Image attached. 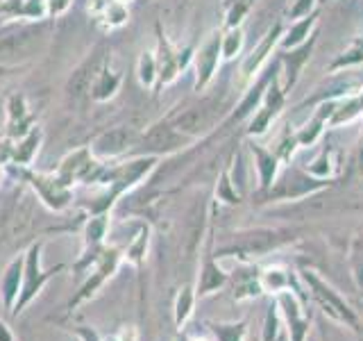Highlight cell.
Wrapping results in <instances>:
<instances>
[{"label":"cell","mask_w":363,"mask_h":341,"mask_svg":"<svg viewBox=\"0 0 363 341\" xmlns=\"http://www.w3.org/2000/svg\"><path fill=\"white\" fill-rule=\"evenodd\" d=\"M64 266H57V269H50V271H41V244H34L28 255H26V264H23V287H21V293H18V301L14 305V310H11V316H18L26 307L37 298L41 293V289L45 287V282H48L55 273H60Z\"/></svg>","instance_id":"cell-1"},{"label":"cell","mask_w":363,"mask_h":341,"mask_svg":"<svg viewBox=\"0 0 363 341\" xmlns=\"http://www.w3.org/2000/svg\"><path fill=\"white\" fill-rule=\"evenodd\" d=\"M118 261H121V255L116 253V250H105V253L100 255V261H98V266L94 271V276H91L82 287H79V291L73 296V301L68 303V307H77V305H82L86 303L89 298H94V296L98 293V289L105 284L113 273H116L118 269Z\"/></svg>","instance_id":"cell-2"},{"label":"cell","mask_w":363,"mask_h":341,"mask_svg":"<svg viewBox=\"0 0 363 341\" xmlns=\"http://www.w3.org/2000/svg\"><path fill=\"white\" fill-rule=\"evenodd\" d=\"M306 282L313 287V293H315V298L320 301V305L325 307V310L332 314L334 318H338V321H347V323H354V314H352L350 307L338 298V293L332 291L327 287V284L323 280H318L313 273H306Z\"/></svg>","instance_id":"cell-3"},{"label":"cell","mask_w":363,"mask_h":341,"mask_svg":"<svg viewBox=\"0 0 363 341\" xmlns=\"http://www.w3.org/2000/svg\"><path fill=\"white\" fill-rule=\"evenodd\" d=\"M39 32H21L0 41V62H14L18 57L30 55L39 45Z\"/></svg>","instance_id":"cell-4"},{"label":"cell","mask_w":363,"mask_h":341,"mask_svg":"<svg viewBox=\"0 0 363 341\" xmlns=\"http://www.w3.org/2000/svg\"><path fill=\"white\" fill-rule=\"evenodd\" d=\"M23 264H26V259H14L5 269V276L0 280V296H3L5 310H9V312L14 310L21 287H23Z\"/></svg>","instance_id":"cell-5"},{"label":"cell","mask_w":363,"mask_h":341,"mask_svg":"<svg viewBox=\"0 0 363 341\" xmlns=\"http://www.w3.org/2000/svg\"><path fill=\"white\" fill-rule=\"evenodd\" d=\"M279 305L289 316V323H291V330H293V341H302L304 335H306V330H309V323H306V318H304V314L300 310L298 301H295L291 293H281Z\"/></svg>","instance_id":"cell-6"},{"label":"cell","mask_w":363,"mask_h":341,"mask_svg":"<svg viewBox=\"0 0 363 341\" xmlns=\"http://www.w3.org/2000/svg\"><path fill=\"white\" fill-rule=\"evenodd\" d=\"M193 305H196V293H193L191 287H184L177 293V301H175V325L177 328H184V323L191 318Z\"/></svg>","instance_id":"cell-7"},{"label":"cell","mask_w":363,"mask_h":341,"mask_svg":"<svg viewBox=\"0 0 363 341\" xmlns=\"http://www.w3.org/2000/svg\"><path fill=\"white\" fill-rule=\"evenodd\" d=\"M128 132L125 130H111L109 134H105L102 139L98 141V151L100 153H105V155H113V153H118L125 148V144H128Z\"/></svg>","instance_id":"cell-8"},{"label":"cell","mask_w":363,"mask_h":341,"mask_svg":"<svg viewBox=\"0 0 363 341\" xmlns=\"http://www.w3.org/2000/svg\"><path fill=\"white\" fill-rule=\"evenodd\" d=\"M286 287H289V278H286V273H284L281 269H268L264 276H261V289H264V291L281 293Z\"/></svg>","instance_id":"cell-9"},{"label":"cell","mask_w":363,"mask_h":341,"mask_svg":"<svg viewBox=\"0 0 363 341\" xmlns=\"http://www.w3.org/2000/svg\"><path fill=\"white\" fill-rule=\"evenodd\" d=\"M223 280H225V276L223 273L216 269L211 261L207 266H204V273H202V278H200V284H198V293L200 296H204V293H211L213 289H218L220 284H223Z\"/></svg>","instance_id":"cell-10"},{"label":"cell","mask_w":363,"mask_h":341,"mask_svg":"<svg viewBox=\"0 0 363 341\" xmlns=\"http://www.w3.org/2000/svg\"><path fill=\"white\" fill-rule=\"evenodd\" d=\"M211 332L216 335L218 341H243L245 335V325H211Z\"/></svg>","instance_id":"cell-11"},{"label":"cell","mask_w":363,"mask_h":341,"mask_svg":"<svg viewBox=\"0 0 363 341\" xmlns=\"http://www.w3.org/2000/svg\"><path fill=\"white\" fill-rule=\"evenodd\" d=\"M147 144L150 146H155V148H164V146H173L175 144V136L170 134V130L168 128H155L150 134H147Z\"/></svg>","instance_id":"cell-12"},{"label":"cell","mask_w":363,"mask_h":341,"mask_svg":"<svg viewBox=\"0 0 363 341\" xmlns=\"http://www.w3.org/2000/svg\"><path fill=\"white\" fill-rule=\"evenodd\" d=\"M200 125H202V109H191L179 119V128L182 130L196 132V130H200Z\"/></svg>","instance_id":"cell-13"},{"label":"cell","mask_w":363,"mask_h":341,"mask_svg":"<svg viewBox=\"0 0 363 341\" xmlns=\"http://www.w3.org/2000/svg\"><path fill=\"white\" fill-rule=\"evenodd\" d=\"M73 332L79 337V341H102V337L96 332V330L94 328H86V325L73 328Z\"/></svg>","instance_id":"cell-14"},{"label":"cell","mask_w":363,"mask_h":341,"mask_svg":"<svg viewBox=\"0 0 363 341\" xmlns=\"http://www.w3.org/2000/svg\"><path fill=\"white\" fill-rule=\"evenodd\" d=\"M145 244H147V234H145V237L141 234L139 244H136L132 250H128V257L134 261V264H139V261H141V257H143V253H145Z\"/></svg>","instance_id":"cell-15"},{"label":"cell","mask_w":363,"mask_h":341,"mask_svg":"<svg viewBox=\"0 0 363 341\" xmlns=\"http://www.w3.org/2000/svg\"><path fill=\"white\" fill-rule=\"evenodd\" d=\"M118 339L121 341H136V330L134 328H123L118 332Z\"/></svg>","instance_id":"cell-16"},{"label":"cell","mask_w":363,"mask_h":341,"mask_svg":"<svg viewBox=\"0 0 363 341\" xmlns=\"http://www.w3.org/2000/svg\"><path fill=\"white\" fill-rule=\"evenodd\" d=\"M0 341H14V335H11V330L3 321H0Z\"/></svg>","instance_id":"cell-17"},{"label":"cell","mask_w":363,"mask_h":341,"mask_svg":"<svg viewBox=\"0 0 363 341\" xmlns=\"http://www.w3.org/2000/svg\"><path fill=\"white\" fill-rule=\"evenodd\" d=\"M102 341H121V339H118V335H111V337H105Z\"/></svg>","instance_id":"cell-18"},{"label":"cell","mask_w":363,"mask_h":341,"mask_svg":"<svg viewBox=\"0 0 363 341\" xmlns=\"http://www.w3.org/2000/svg\"><path fill=\"white\" fill-rule=\"evenodd\" d=\"M191 341H207V339H191Z\"/></svg>","instance_id":"cell-19"}]
</instances>
